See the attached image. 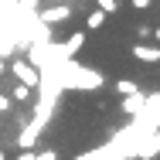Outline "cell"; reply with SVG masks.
<instances>
[{
  "label": "cell",
  "mask_w": 160,
  "mask_h": 160,
  "mask_svg": "<svg viewBox=\"0 0 160 160\" xmlns=\"http://www.w3.org/2000/svg\"><path fill=\"white\" fill-rule=\"evenodd\" d=\"M133 58H140V62H147V65H157V62H160V48H147V44H133Z\"/></svg>",
  "instance_id": "cell-1"
},
{
  "label": "cell",
  "mask_w": 160,
  "mask_h": 160,
  "mask_svg": "<svg viewBox=\"0 0 160 160\" xmlns=\"http://www.w3.org/2000/svg\"><path fill=\"white\" fill-rule=\"evenodd\" d=\"M10 68H14V75H17V78H24V85H34V82H38V72H34L28 62H14Z\"/></svg>",
  "instance_id": "cell-2"
},
{
  "label": "cell",
  "mask_w": 160,
  "mask_h": 160,
  "mask_svg": "<svg viewBox=\"0 0 160 160\" xmlns=\"http://www.w3.org/2000/svg\"><path fill=\"white\" fill-rule=\"evenodd\" d=\"M68 17H72V10H68V7H51V10H44V14H41V21H44V24H58V21H68Z\"/></svg>",
  "instance_id": "cell-3"
},
{
  "label": "cell",
  "mask_w": 160,
  "mask_h": 160,
  "mask_svg": "<svg viewBox=\"0 0 160 160\" xmlns=\"http://www.w3.org/2000/svg\"><path fill=\"white\" fill-rule=\"evenodd\" d=\"M85 38H89V31H75L72 38H68V44H65V55H75V51L85 44Z\"/></svg>",
  "instance_id": "cell-4"
},
{
  "label": "cell",
  "mask_w": 160,
  "mask_h": 160,
  "mask_svg": "<svg viewBox=\"0 0 160 160\" xmlns=\"http://www.w3.org/2000/svg\"><path fill=\"white\" fill-rule=\"evenodd\" d=\"M102 24H106V14L102 10H89L85 14V31H99Z\"/></svg>",
  "instance_id": "cell-5"
},
{
  "label": "cell",
  "mask_w": 160,
  "mask_h": 160,
  "mask_svg": "<svg viewBox=\"0 0 160 160\" xmlns=\"http://www.w3.org/2000/svg\"><path fill=\"white\" fill-rule=\"evenodd\" d=\"M116 92H119V96H140V85H136V82H129V78H119V82H116Z\"/></svg>",
  "instance_id": "cell-6"
},
{
  "label": "cell",
  "mask_w": 160,
  "mask_h": 160,
  "mask_svg": "<svg viewBox=\"0 0 160 160\" xmlns=\"http://www.w3.org/2000/svg\"><path fill=\"white\" fill-rule=\"evenodd\" d=\"M96 3H99L102 14H116V10H119V0H96Z\"/></svg>",
  "instance_id": "cell-7"
},
{
  "label": "cell",
  "mask_w": 160,
  "mask_h": 160,
  "mask_svg": "<svg viewBox=\"0 0 160 160\" xmlns=\"http://www.w3.org/2000/svg\"><path fill=\"white\" fill-rule=\"evenodd\" d=\"M129 7H133V10H140V14H147V10L153 7V0H129Z\"/></svg>",
  "instance_id": "cell-8"
},
{
  "label": "cell",
  "mask_w": 160,
  "mask_h": 160,
  "mask_svg": "<svg viewBox=\"0 0 160 160\" xmlns=\"http://www.w3.org/2000/svg\"><path fill=\"white\" fill-rule=\"evenodd\" d=\"M136 34H140V38H150V34H153V28H150V24H140V28H136Z\"/></svg>",
  "instance_id": "cell-9"
},
{
  "label": "cell",
  "mask_w": 160,
  "mask_h": 160,
  "mask_svg": "<svg viewBox=\"0 0 160 160\" xmlns=\"http://www.w3.org/2000/svg\"><path fill=\"white\" fill-rule=\"evenodd\" d=\"M7 109H10V99H7V96H0V112H7Z\"/></svg>",
  "instance_id": "cell-10"
},
{
  "label": "cell",
  "mask_w": 160,
  "mask_h": 160,
  "mask_svg": "<svg viewBox=\"0 0 160 160\" xmlns=\"http://www.w3.org/2000/svg\"><path fill=\"white\" fill-rule=\"evenodd\" d=\"M150 38H157V41H160V28H153V34H150Z\"/></svg>",
  "instance_id": "cell-11"
},
{
  "label": "cell",
  "mask_w": 160,
  "mask_h": 160,
  "mask_svg": "<svg viewBox=\"0 0 160 160\" xmlns=\"http://www.w3.org/2000/svg\"><path fill=\"white\" fill-rule=\"evenodd\" d=\"M0 160H7V153H0Z\"/></svg>",
  "instance_id": "cell-12"
}]
</instances>
